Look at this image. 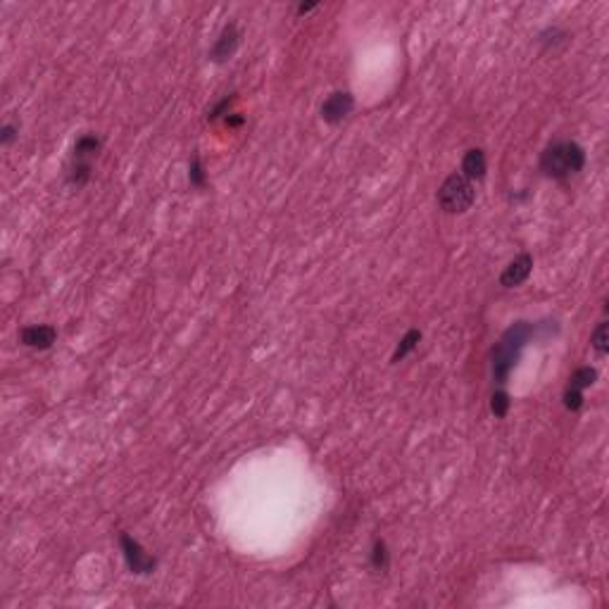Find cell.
Wrapping results in <instances>:
<instances>
[{
    "mask_svg": "<svg viewBox=\"0 0 609 609\" xmlns=\"http://www.w3.org/2000/svg\"><path fill=\"white\" fill-rule=\"evenodd\" d=\"M559 326L557 321H514L503 331V336L498 338L493 348H490V376L498 384V388H505L509 381V374L514 371V366L519 364L521 353L533 338L538 336H550V333H557Z\"/></svg>",
    "mask_w": 609,
    "mask_h": 609,
    "instance_id": "1",
    "label": "cell"
},
{
    "mask_svg": "<svg viewBox=\"0 0 609 609\" xmlns=\"http://www.w3.org/2000/svg\"><path fill=\"white\" fill-rule=\"evenodd\" d=\"M541 171L552 181H567L571 176L581 174L585 167V150L576 141H557L547 143L538 160Z\"/></svg>",
    "mask_w": 609,
    "mask_h": 609,
    "instance_id": "2",
    "label": "cell"
},
{
    "mask_svg": "<svg viewBox=\"0 0 609 609\" xmlns=\"http://www.w3.org/2000/svg\"><path fill=\"white\" fill-rule=\"evenodd\" d=\"M102 138L98 133H82V136L74 141L72 148V160L67 165V183L72 188H84L86 183L93 176V162L98 160L100 150H102Z\"/></svg>",
    "mask_w": 609,
    "mask_h": 609,
    "instance_id": "3",
    "label": "cell"
},
{
    "mask_svg": "<svg viewBox=\"0 0 609 609\" xmlns=\"http://www.w3.org/2000/svg\"><path fill=\"white\" fill-rule=\"evenodd\" d=\"M435 200H438V207L445 214H465L467 209H471L474 200H476V191H474L471 181L465 179L460 171H455V174H450L440 183Z\"/></svg>",
    "mask_w": 609,
    "mask_h": 609,
    "instance_id": "4",
    "label": "cell"
},
{
    "mask_svg": "<svg viewBox=\"0 0 609 609\" xmlns=\"http://www.w3.org/2000/svg\"><path fill=\"white\" fill-rule=\"evenodd\" d=\"M120 547L124 554V562H127V569L136 576H150L155 569H158V559L153 554H148L143 550L141 543L136 541L129 533H120Z\"/></svg>",
    "mask_w": 609,
    "mask_h": 609,
    "instance_id": "5",
    "label": "cell"
},
{
    "mask_svg": "<svg viewBox=\"0 0 609 609\" xmlns=\"http://www.w3.org/2000/svg\"><path fill=\"white\" fill-rule=\"evenodd\" d=\"M355 110V95L350 91H333V93L326 95V100L321 102V120L331 127L341 124L343 120H348Z\"/></svg>",
    "mask_w": 609,
    "mask_h": 609,
    "instance_id": "6",
    "label": "cell"
},
{
    "mask_svg": "<svg viewBox=\"0 0 609 609\" xmlns=\"http://www.w3.org/2000/svg\"><path fill=\"white\" fill-rule=\"evenodd\" d=\"M238 46H241V31L238 26H236V21H229V24H224V29L219 31V36L214 39L212 48H209V60L214 64L229 62L231 57L236 55Z\"/></svg>",
    "mask_w": 609,
    "mask_h": 609,
    "instance_id": "7",
    "label": "cell"
},
{
    "mask_svg": "<svg viewBox=\"0 0 609 609\" xmlns=\"http://www.w3.org/2000/svg\"><path fill=\"white\" fill-rule=\"evenodd\" d=\"M533 272V255L531 252H519L507 267L500 274V285L503 288H516V285L526 283Z\"/></svg>",
    "mask_w": 609,
    "mask_h": 609,
    "instance_id": "8",
    "label": "cell"
},
{
    "mask_svg": "<svg viewBox=\"0 0 609 609\" xmlns=\"http://www.w3.org/2000/svg\"><path fill=\"white\" fill-rule=\"evenodd\" d=\"M21 346L34 350H50L57 341V328L50 324H29L19 331Z\"/></svg>",
    "mask_w": 609,
    "mask_h": 609,
    "instance_id": "9",
    "label": "cell"
},
{
    "mask_svg": "<svg viewBox=\"0 0 609 609\" xmlns=\"http://www.w3.org/2000/svg\"><path fill=\"white\" fill-rule=\"evenodd\" d=\"M488 171V158L481 148H469L462 158V171L460 174L469 181H483Z\"/></svg>",
    "mask_w": 609,
    "mask_h": 609,
    "instance_id": "10",
    "label": "cell"
},
{
    "mask_svg": "<svg viewBox=\"0 0 609 609\" xmlns=\"http://www.w3.org/2000/svg\"><path fill=\"white\" fill-rule=\"evenodd\" d=\"M419 343H422V331H419V328H409L405 336L397 341V346H395V350H393V355H391V362L393 364L402 362V359H405L412 350H417Z\"/></svg>",
    "mask_w": 609,
    "mask_h": 609,
    "instance_id": "11",
    "label": "cell"
},
{
    "mask_svg": "<svg viewBox=\"0 0 609 609\" xmlns=\"http://www.w3.org/2000/svg\"><path fill=\"white\" fill-rule=\"evenodd\" d=\"M571 41V34L562 26H547L538 34V43H541L545 50H557L559 46H567Z\"/></svg>",
    "mask_w": 609,
    "mask_h": 609,
    "instance_id": "12",
    "label": "cell"
},
{
    "mask_svg": "<svg viewBox=\"0 0 609 609\" xmlns=\"http://www.w3.org/2000/svg\"><path fill=\"white\" fill-rule=\"evenodd\" d=\"M369 564H371V569L381 571V574H386L388 567H391V552H388V545H386L384 538H376V541L371 543Z\"/></svg>",
    "mask_w": 609,
    "mask_h": 609,
    "instance_id": "13",
    "label": "cell"
},
{
    "mask_svg": "<svg viewBox=\"0 0 609 609\" xmlns=\"http://www.w3.org/2000/svg\"><path fill=\"white\" fill-rule=\"evenodd\" d=\"M509 407H512L509 393L505 391V388H498V391L490 395V414H493L495 419H505L509 414Z\"/></svg>",
    "mask_w": 609,
    "mask_h": 609,
    "instance_id": "14",
    "label": "cell"
},
{
    "mask_svg": "<svg viewBox=\"0 0 609 609\" xmlns=\"http://www.w3.org/2000/svg\"><path fill=\"white\" fill-rule=\"evenodd\" d=\"M597 381V369L595 366H579L574 374L569 376V386L579 388V391H585Z\"/></svg>",
    "mask_w": 609,
    "mask_h": 609,
    "instance_id": "15",
    "label": "cell"
},
{
    "mask_svg": "<svg viewBox=\"0 0 609 609\" xmlns=\"http://www.w3.org/2000/svg\"><path fill=\"white\" fill-rule=\"evenodd\" d=\"M188 181H191V186L198 188V191H203V188L207 186V174H205L203 160L198 153L193 155L191 162H188Z\"/></svg>",
    "mask_w": 609,
    "mask_h": 609,
    "instance_id": "16",
    "label": "cell"
},
{
    "mask_svg": "<svg viewBox=\"0 0 609 609\" xmlns=\"http://www.w3.org/2000/svg\"><path fill=\"white\" fill-rule=\"evenodd\" d=\"M590 343H592V350H595L597 355H607L609 350V321L602 319L600 324L595 326V331H592L590 336Z\"/></svg>",
    "mask_w": 609,
    "mask_h": 609,
    "instance_id": "17",
    "label": "cell"
},
{
    "mask_svg": "<svg viewBox=\"0 0 609 609\" xmlns=\"http://www.w3.org/2000/svg\"><path fill=\"white\" fill-rule=\"evenodd\" d=\"M236 100H238V95H236V93H229V95H224V98L214 102V107L207 112V120H209V122L224 120L226 115H231V105H234Z\"/></svg>",
    "mask_w": 609,
    "mask_h": 609,
    "instance_id": "18",
    "label": "cell"
},
{
    "mask_svg": "<svg viewBox=\"0 0 609 609\" xmlns=\"http://www.w3.org/2000/svg\"><path fill=\"white\" fill-rule=\"evenodd\" d=\"M562 402L569 412H579V409L583 407V391L567 386V391H564V395H562Z\"/></svg>",
    "mask_w": 609,
    "mask_h": 609,
    "instance_id": "19",
    "label": "cell"
},
{
    "mask_svg": "<svg viewBox=\"0 0 609 609\" xmlns=\"http://www.w3.org/2000/svg\"><path fill=\"white\" fill-rule=\"evenodd\" d=\"M17 136H19V129L15 127V124H3V127H0V145H5V148L17 141Z\"/></svg>",
    "mask_w": 609,
    "mask_h": 609,
    "instance_id": "20",
    "label": "cell"
},
{
    "mask_svg": "<svg viewBox=\"0 0 609 609\" xmlns=\"http://www.w3.org/2000/svg\"><path fill=\"white\" fill-rule=\"evenodd\" d=\"M224 124L229 129H241L245 124V115H238V112H231V115L224 117Z\"/></svg>",
    "mask_w": 609,
    "mask_h": 609,
    "instance_id": "21",
    "label": "cell"
},
{
    "mask_svg": "<svg viewBox=\"0 0 609 609\" xmlns=\"http://www.w3.org/2000/svg\"><path fill=\"white\" fill-rule=\"evenodd\" d=\"M317 8H319V3H315V0H312V3H298V8H295V15H298V17H303V15L312 12V10H317Z\"/></svg>",
    "mask_w": 609,
    "mask_h": 609,
    "instance_id": "22",
    "label": "cell"
}]
</instances>
